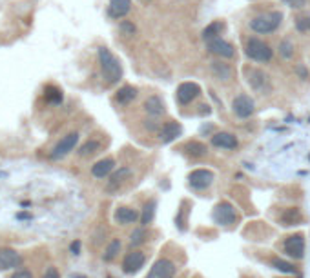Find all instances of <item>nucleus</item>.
Wrapping results in <instances>:
<instances>
[{"mask_svg":"<svg viewBox=\"0 0 310 278\" xmlns=\"http://www.w3.org/2000/svg\"><path fill=\"white\" fill-rule=\"evenodd\" d=\"M99 62H101L102 77L108 84H117L123 78V66L108 47H99Z\"/></svg>","mask_w":310,"mask_h":278,"instance_id":"obj_1","label":"nucleus"},{"mask_svg":"<svg viewBox=\"0 0 310 278\" xmlns=\"http://www.w3.org/2000/svg\"><path fill=\"white\" fill-rule=\"evenodd\" d=\"M281 18L283 15L279 11L263 13V15H257L255 18L250 20V29L255 31L257 35H270L281 26Z\"/></svg>","mask_w":310,"mask_h":278,"instance_id":"obj_2","label":"nucleus"},{"mask_svg":"<svg viewBox=\"0 0 310 278\" xmlns=\"http://www.w3.org/2000/svg\"><path fill=\"white\" fill-rule=\"evenodd\" d=\"M245 53H247V56L250 60H255V62H270L272 55H274L270 46L266 44L265 40H259V39H248Z\"/></svg>","mask_w":310,"mask_h":278,"instance_id":"obj_3","label":"nucleus"},{"mask_svg":"<svg viewBox=\"0 0 310 278\" xmlns=\"http://www.w3.org/2000/svg\"><path fill=\"white\" fill-rule=\"evenodd\" d=\"M247 82L250 84V88L261 93V95H268L272 91V82L268 75L261 69H255V67H247Z\"/></svg>","mask_w":310,"mask_h":278,"instance_id":"obj_4","label":"nucleus"},{"mask_svg":"<svg viewBox=\"0 0 310 278\" xmlns=\"http://www.w3.org/2000/svg\"><path fill=\"white\" fill-rule=\"evenodd\" d=\"M77 142H79V133H77V131H73V133H68L66 137H62V139L57 142L55 147L51 149L50 158H51V160H61V158H64V156L68 155V153H71V151L75 149Z\"/></svg>","mask_w":310,"mask_h":278,"instance_id":"obj_5","label":"nucleus"},{"mask_svg":"<svg viewBox=\"0 0 310 278\" xmlns=\"http://www.w3.org/2000/svg\"><path fill=\"white\" fill-rule=\"evenodd\" d=\"M214 220L221 226H232L237 220V211L236 207L232 206L230 202H221L214 209Z\"/></svg>","mask_w":310,"mask_h":278,"instance_id":"obj_6","label":"nucleus"},{"mask_svg":"<svg viewBox=\"0 0 310 278\" xmlns=\"http://www.w3.org/2000/svg\"><path fill=\"white\" fill-rule=\"evenodd\" d=\"M212 182H214V173L210 169H195V171L188 175V184H190L192 189L203 191L206 187H210Z\"/></svg>","mask_w":310,"mask_h":278,"instance_id":"obj_7","label":"nucleus"},{"mask_svg":"<svg viewBox=\"0 0 310 278\" xmlns=\"http://www.w3.org/2000/svg\"><path fill=\"white\" fill-rule=\"evenodd\" d=\"M201 95V88H199L195 82H183L177 88V93H175V98L179 102L181 106H186L192 100H195L197 96Z\"/></svg>","mask_w":310,"mask_h":278,"instance_id":"obj_8","label":"nucleus"},{"mask_svg":"<svg viewBox=\"0 0 310 278\" xmlns=\"http://www.w3.org/2000/svg\"><path fill=\"white\" fill-rule=\"evenodd\" d=\"M232 109L239 118H248L254 115V100L248 95H237L232 102Z\"/></svg>","mask_w":310,"mask_h":278,"instance_id":"obj_9","label":"nucleus"},{"mask_svg":"<svg viewBox=\"0 0 310 278\" xmlns=\"http://www.w3.org/2000/svg\"><path fill=\"white\" fill-rule=\"evenodd\" d=\"M175 271H177V267H175L174 262L168 260V258H161L153 264L152 271L146 278H174Z\"/></svg>","mask_w":310,"mask_h":278,"instance_id":"obj_10","label":"nucleus"},{"mask_svg":"<svg viewBox=\"0 0 310 278\" xmlns=\"http://www.w3.org/2000/svg\"><path fill=\"white\" fill-rule=\"evenodd\" d=\"M206 49L210 53H214V55L221 56V58H232V56L236 55V51H234V46L230 42H226L223 39H214V40H208L206 42Z\"/></svg>","mask_w":310,"mask_h":278,"instance_id":"obj_11","label":"nucleus"},{"mask_svg":"<svg viewBox=\"0 0 310 278\" xmlns=\"http://www.w3.org/2000/svg\"><path fill=\"white\" fill-rule=\"evenodd\" d=\"M22 266V256L18 255L15 249L4 247L0 249V271H7V269H15V267Z\"/></svg>","mask_w":310,"mask_h":278,"instance_id":"obj_12","label":"nucleus"},{"mask_svg":"<svg viewBox=\"0 0 310 278\" xmlns=\"http://www.w3.org/2000/svg\"><path fill=\"white\" fill-rule=\"evenodd\" d=\"M285 251L292 258H303L305 256V238L303 234H292L285 240Z\"/></svg>","mask_w":310,"mask_h":278,"instance_id":"obj_13","label":"nucleus"},{"mask_svg":"<svg viewBox=\"0 0 310 278\" xmlns=\"http://www.w3.org/2000/svg\"><path fill=\"white\" fill-rule=\"evenodd\" d=\"M144 262H146V256L142 255L141 251L128 253V255H126V258H124V262H123L124 273H128V275H131V273H137L142 266H144Z\"/></svg>","mask_w":310,"mask_h":278,"instance_id":"obj_14","label":"nucleus"},{"mask_svg":"<svg viewBox=\"0 0 310 278\" xmlns=\"http://www.w3.org/2000/svg\"><path fill=\"white\" fill-rule=\"evenodd\" d=\"M181 133H183V126L179 122H166L163 126V129L159 131V139H161L163 144H170L177 137H181Z\"/></svg>","mask_w":310,"mask_h":278,"instance_id":"obj_15","label":"nucleus"},{"mask_svg":"<svg viewBox=\"0 0 310 278\" xmlns=\"http://www.w3.org/2000/svg\"><path fill=\"white\" fill-rule=\"evenodd\" d=\"M131 9V0H110L108 13L112 18H123L126 17Z\"/></svg>","mask_w":310,"mask_h":278,"instance_id":"obj_16","label":"nucleus"},{"mask_svg":"<svg viewBox=\"0 0 310 278\" xmlns=\"http://www.w3.org/2000/svg\"><path fill=\"white\" fill-rule=\"evenodd\" d=\"M210 69H212V75H214L217 80L221 82H230L232 77H234V71H232V67L228 64L221 60H214L210 64Z\"/></svg>","mask_w":310,"mask_h":278,"instance_id":"obj_17","label":"nucleus"},{"mask_svg":"<svg viewBox=\"0 0 310 278\" xmlns=\"http://www.w3.org/2000/svg\"><path fill=\"white\" fill-rule=\"evenodd\" d=\"M212 144L215 147H223V149H236L237 139L236 135L228 133V131H221V133H215L212 137Z\"/></svg>","mask_w":310,"mask_h":278,"instance_id":"obj_18","label":"nucleus"},{"mask_svg":"<svg viewBox=\"0 0 310 278\" xmlns=\"http://www.w3.org/2000/svg\"><path fill=\"white\" fill-rule=\"evenodd\" d=\"M142 107H144V111H146L150 117H161L164 113V102H163V98L157 95L148 96Z\"/></svg>","mask_w":310,"mask_h":278,"instance_id":"obj_19","label":"nucleus"},{"mask_svg":"<svg viewBox=\"0 0 310 278\" xmlns=\"http://www.w3.org/2000/svg\"><path fill=\"white\" fill-rule=\"evenodd\" d=\"M113 167H115L113 158H102V160H99L95 166L91 167V175L95 178H104L113 171Z\"/></svg>","mask_w":310,"mask_h":278,"instance_id":"obj_20","label":"nucleus"},{"mask_svg":"<svg viewBox=\"0 0 310 278\" xmlns=\"http://www.w3.org/2000/svg\"><path fill=\"white\" fill-rule=\"evenodd\" d=\"M137 218H139V213L135 209H131V207H119L117 211H115V222L123 224H135Z\"/></svg>","mask_w":310,"mask_h":278,"instance_id":"obj_21","label":"nucleus"},{"mask_svg":"<svg viewBox=\"0 0 310 278\" xmlns=\"http://www.w3.org/2000/svg\"><path fill=\"white\" fill-rule=\"evenodd\" d=\"M133 177V169L130 167H119L117 171L110 177V187H117L121 184H124L126 180H130Z\"/></svg>","mask_w":310,"mask_h":278,"instance_id":"obj_22","label":"nucleus"},{"mask_svg":"<svg viewBox=\"0 0 310 278\" xmlns=\"http://www.w3.org/2000/svg\"><path fill=\"white\" fill-rule=\"evenodd\" d=\"M135 96H137V89L133 88V86H123V88L117 91L115 100H117L119 104L126 106V104H130V102L135 100Z\"/></svg>","mask_w":310,"mask_h":278,"instance_id":"obj_23","label":"nucleus"},{"mask_svg":"<svg viewBox=\"0 0 310 278\" xmlns=\"http://www.w3.org/2000/svg\"><path fill=\"white\" fill-rule=\"evenodd\" d=\"M223 28H225V24L223 22H212V24H208L206 28L203 29V40L204 42H208V40H214V39H217L221 35V31H223Z\"/></svg>","mask_w":310,"mask_h":278,"instance_id":"obj_24","label":"nucleus"},{"mask_svg":"<svg viewBox=\"0 0 310 278\" xmlns=\"http://www.w3.org/2000/svg\"><path fill=\"white\" fill-rule=\"evenodd\" d=\"M301 220H303V217H301L299 209H296V207H290V209H287L281 215L283 226H294V224H299Z\"/></svg>","mask_w":310,"mask_h":278,"instance_id":"obj_25","label":"nucleus"},{"mask_svg":"<svg viewBox=\"0 0 310 278\" xmlns=\"http://www.w3.org/2000/svg\"><path fill=\"white\" fill-rule=\"evenodd\" d=\"M185 149L188 155L192 156H203L206 155V145L203 144V142H197V140H192V142H188V144L185 145Z\"/></svg>","mask_w":310,"mask_h":278,"instance_id":"obj_26","label":"nucleus"},{"mask_svg":"<svg viewBox=\"0 0 310 278\" xmlns=\"http://www.w3.org/2000/svg\"><path fill=\"white\" fill-rule=\"evenodd\" d=\"M44 96H46V100L51 102V104H61L62 102V91L57 88V86H46Z\"/></svg>","mask_w":310,"mask_h":278,"instance_id":"obj_27","label":"nucleus"},{"mask_svg":"<svg viewBox=\"0 0 310 278\" xmlns=\"http://www.w3.org/2000/svg\"><path fill=\"white\" fill-rule=\"evenodd\" d=\"M155 207H157V202H155V200H150L146 206H144V209H142V215H141V224H142V226L152 224L153 215H155Z\"/></svg>","mask_w":310,"mask_h":278,"instance_id":"obj_28","label":"nucleus"},{"mask_svg":"<svg viewBox=\"0 0 310 278\" xmlns=\"http://www.w3.org/2000/svg\"><path fill=\"white\" fill-rule=\"evenodd\" d=\"M99 149H101V142H97V140H88V142L79 149V155L80 156H91V155H95Z\"/></svg>","mask_w":310,"mask_h":278,"instance_id":"obj_29","label":"nucleus"},{"mask_svg":"<svg viewBox=\"0 0 310 278\" xmlns=\"http://www.w3.org/2000/svg\"><path fill=\"white\" fill-rule=\"evenodd\" d=\"M121 240H112L110 242V245L106 247V253H104V260L106 262H110V260H113L115 256L119 255V251H121Z\"/></svg>","mask_w":310,"mask_h":278,"instance_id":"obj_30","label":"nucleus"},{"mask_svg":"<svg viewBox=\"0 0 310 278\" xmlns=\"http://www.w3.org/2000/svg\"><path fill=\"white\" fill-rule=\"evenodd\" d=\"M272 266L276 267L277 271H283V273H296V267L292 264H288V262L281 260V258H274L272 260Z\"/></svg>","mask_w":310,"mask_h":278,"instance_id":"obj_31","label":"nucleus"},{"mask_svg":"<svg viewBox=\"0 0 310 278\" xmlns=\"http://www.w3.org/2000/svg\"><path fill=\"white\" fill-rule=\"evenodd\" d=\"M279 53H281L283 58H292L294 56V44L290 40H283L281 44H279Z\"/></svg>","mask_w":310,"mask_h":278,"instance_id":"obj_32","label":"nucleus"},{"mask_svg":"<svg viewBox=\"0 0 310 278\" xmlns=\"http://www.w3.org/2000/svg\"><path fill=\"white\" fill-rule=\"evenodd\" d=\"M296 29L299 33H309L310 31V17H299L296 20Z\"/></svg>","mask_w":310,"mask_h":278,"instance_id":"obj_33","label":"nucleus"},{"mask_svg":"<svg viewBox=\"0 0 310 278\" xmlns=\"http://www.w3.org/2000/svg\"><path fill=\"white\" fill-rule=\"evenodd\" d=\"M146 238V233H144V229H135L130 236V244L131 245H141Z\"/></svg>","mask_w":310,"mask_h":278,"instance_id":"obj_34","label":"nucleus"},{"mask_svg":"<svg viewBox=\"0 0 310 278\" xmlns=\"http://www.w3.org/2000/svg\"><path fill=\"white\" fill-rule=\"evenodd\" d=\"M119 28H121L123 35H126V37H131V35L135 33V26H133V24H131V22H128V20H123Z\"/></svg>","mask_w":310,"mask_h":278,"instance_id":"obj_35","label":"nucleus"},{"mask_svg":"<svg viewBox=\"0 0 310 278\" xmlns=\"http://www.w3.org/2000/svg\"><path fill=\"white\" fill-rule=\"evenodd\" d=\"M283 2L292 9H301V7L307 6V0H283Z\"/></svg>","mask_w":310,"mask_h":278,"instance_id":"obj_36","label":"nucleus"},{"mask_svg":"<svg viewBox=\"0 0 310 278\" xmlns=\"http://www.w3.org/2000/svg\"><path fill=\"white\" fill-rule=\"evenodd\" d=\"M11 278H33V275H31L28 269H18Z\"/></svg>","mask_w":310,"mask_h":278,"instance_id":"obj_37","label":"nucleus"},{"mask_svg":"<svg viewBox=\"0 0 310 278\" xmlns=\"http://www.w3.org/2000/svg\"><path fill=\"white\" fill-rule=\"evenodd\" d=\"M296 73H298L299 78H303V80H307V78H309V71H307L303 66H296Z\"/></svg>","mask_w":310,"mask_h":278,"instance_id":"obj_38","label":"nucleus"},{"mask_svg":"<svg viewBox=\"0 0 310 278\" xmlns=\"http://www.w3.org/2000/svg\"><path fill=\"white\" fill-rule=\"evenodd\" d=\"M44 278H61V275H59V271H57L55 267H50V269L46 271Z\"/></svg>","mask_w":310,"mask_h":278,"instance_id":"obj_39","label":"nucleus"},{"mask_svg":"<svg viewBox=\"0 0 310 278\" xmlns=\"http://www.w3.org/2000/svg\"><path fill=\"white\" fill-rule=\"evenodd\" d=\"M69 251H71L73 255H79V253H80V240H75V242H71V245H69Z\"/></svg>","mask_w":310,"mask_h":278,"instance_id":"obj_40","label":"nucleus"},{"mask_svg":"<svg viewBox=\"0 0 310 278\" xmlns=\"http://www.w3.org/2000/svg\"><path fill=\"white\" fill-rule=\"evenodd\" d=\"M17 218H18V220H22V218H26V220H29V218H31V215H29V213H18V215H17Z\"/></svg>","mask_w":310,"mask_h":278,"instance_id":"obj_41","label":"nucleus"},{"mask_svg":"<svg viewBox=\"0 0 310 278\" xmlns=\"http://www.w3.org/2000/svg\"><path fill=\"white\" fill-rule=\"evenodd\" d=\"M142 2H150V0H142Z\"/></svg>","mask_w":310,"mask_h":278,"instance_id":"obj_42","label":"nucleus"}]
</instances>
